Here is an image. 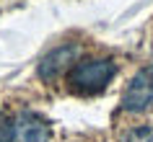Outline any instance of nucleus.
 Returning <instances> with one entry per match:
<instances>
[{"instance_id":"nucleus-3","label":"nucleus","mask_w":153,"mask_h":142,"mask_svg":"<svg viewBox=\"0 0 153 142\" xmlns=\"http://www.w3.org/2000/svg\"><path fill=\"white\" fill-rule=\"evenodd\" d=\"M8 142H49V127L42 116L31 111H21L10 121Z\"/></svg>"},{"instance_id":"nucleus-1","label":"nucleus","mask_w":153,"mask_h":142,"mask_svg":"<svg viewBox=\"0 0 153 142\" xmlns=\"http://www.w3.org/2000/svg\"><path fill=\"white\" fill-rule=\"evenodd\" d=\"M114 78V62L109 57H94V60H81L68 70V85L75 93H99L104 90L106 83Z\"/></svg>"},{"instance_id":"nucleus-2","label":"nucleus","mask_w":153,"mask_h":142,"mask_svg":"<svg viewBox=\"0 0 153 142\" xmlns=\"http://www.w3.org/2000/svg\"><path fill=\"white\" fill-rule=\"evenodd\" d=\"M153 106V65H145L137 70L132 80L127 83L122 93V111L127 114H140V111Z\"/></svg>"},{"instance_id":"nucleus-4","label":"nucleus","mask_w":153,"mask_h":142,"mask_svg":"<svg viewBox=\"0 0 153 142\" xmlns=\"http://www.w3.org/2000/svg\"><path fill=\"white\" fill-rule=\"evenodd\" d=\"M73 57H75V47H60V49H55V52H49V54L42 60V65H39V75L44 80L57 78L65 67H70Z\"/></svg>"},{"instance_id":"nucleus-5","label":"nucleus","mask_w":153,"mask_h":142,"mask_svg":"<svg viewBox=\"0 0 153 142\" xmlns=\"http://www.w3.org/2000/svg\"><path fill=\"white\" fill-rule=\"evenodd\" d=\"M122 142H153V127H135L125 134Z\"/></svg>"}]
</instances>
